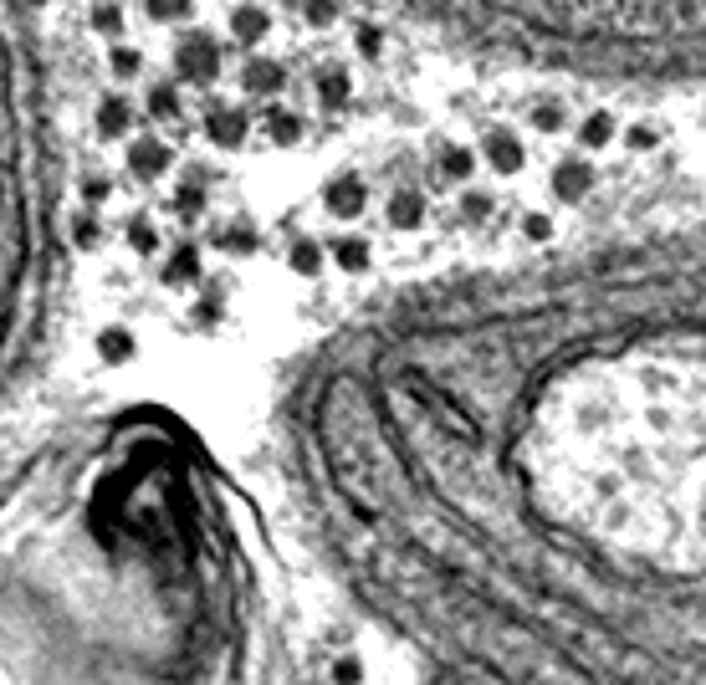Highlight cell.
Instances as JSON below:
<instances>
[{"instance_id": "cell-3", "label": "cell", "mask_w": 706, "mask_h": 685, "mask_svg": "<svg viewBox=\"0 0 706 685\" xmlns=\"http://www.w3.org/2000/svg\"><path fill=\"white\" fill-rule=\"evenodd\" d=\"M72 297V129L41 0H0V425L47 374Z\"/></svg>"}, {"instance_id": "cell-1", "label": "cell", "mask_w": 706, "mask_h": 685, "mask_svg": "<svg viewBox=\"0 0 706 685\" xmlns=\"http://www.w3.org/2000/svg\"><path fill=\"white\" fill-rule=\"evenodd\" d=\"M271 466L322 588L425 685H702V235L374 286L277 374Z\"/></svg>"}, {"instance_id": "cell-2", "label": "cell", "mask_w": 706, "mask_h": 685, "mask_svg": "<svg viewBox=\"0 0 706 685\" xmlns=\"http://www.w3.org/2000/svg\"><path fill=\"white\" fill-rule=\"evenodd\" d=\"M0 685H328L261 506L185 409L108 394L0 445Z\"/></svg>"}, {"instance_id": "cell-4", "label": "cell", "mask_w": 706, "mask_h": 685, "mask_svg": "<svg viewBox=\"0 0 706 685\" xmlns=\"http://www.w3.org/2000/svg\"><path fill=\"white\" fill-rule=\"evenodd\" d=\"M461 62L594 93L702 77V0H369Z\"/></svg>"}]
</instances>
